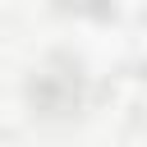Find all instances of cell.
I'll return each mask as SVG.
<instances>
[{
  "mask_svg": "<svg viewBox=\"0 0 147 147\" xmlns=\"http://www.w3.org/2000/svg\"><path fill=\"white\" fill-rule=\"evenodd\" d=\"M110 0H64V9H78V14H101Z\"/></svg>",
  "mask_w": 147,
  "mask_h": 147,
  "instance_id": "obj_1",
  "label": "cell"
}]
</instances>
